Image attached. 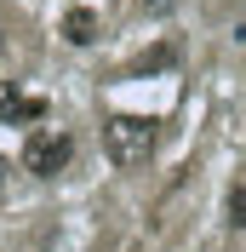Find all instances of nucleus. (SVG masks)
<instances>
[{"instance_id":"nucleus-3","label":"nucleus","mask_w":246,"mask_h":252,"mask_svg":"<svg viewBox=\"0 0 246 252\" xmlns=\"http://www.w3.org/2000/svg\"><path fill=\"white\" fill-rule=\"evenodd\" d=\"M0 121H46V97H23L12 86H0Z\"/></svg>"},{"instance_id":"nucleus-1","label":"nucleus","mask_w":246,"mask_h":252,"mask_svg":"<svg viewBox=\"0 0 246 252\" xmlns=\"http://www.w3.org/2000/svg\"><path fill=\"white\" fill-rule=\"evenodd\" d=\"M154 143H160V126L143 121V115H109L103 121V155L115 160L121 172L143 166V160L154 155Z\"/></svg>"},{"instance_id":"nucleus-4","label":"nucleus","mask_w":246,"mask_h":252,"mask_svg":"<svg viewBox=\"0 0 246 252\" xmlns=\"http://www.w3.org/2000/svg\"><path fill=\"white\" fill-rule=\"evenodd\" d=\"M63 40H69V46H92V40H97V12L75 6V12L63 17Z\"/></svg>"},{"instance_id":"nucleus-2","label":"nucleus","mask_w":246,"mask_h":252,"mask_svg":"<svg viewBox=\"0 0 246 252\" xmlns=\"http://www.w3.org/2000/svg\"><path fill=\"white\" fill-rule=\"evenodd\" d=\"M69 155H75V138H69V132L40 126V132L23 138V166H29L34 178H58L63 166H69Z\"/></svg>"},{"instance_id":"nucleus-5","label":"nucleus","mask_w":246,"mask_h":252,"mask_svg":"<svg viewBox=\"0 0 246 252\" xmlns=\"http://www.w3.org/2000/svg\"><path fill=\"white\" fill-rule=\"evenodd\" d=\"M229 229H246V178H235V189H229Z\"/></svg>"},{"instance_id":"nucleus-6","label":"nucleus","mask_w":246,"mask_h":252,"mask_svg":"<svg viewBox=\"0 0 246 252\" xmlns=\"http://www.w3.org/2000/svg\"><path fill=\"white\" fill-rule=\"evenodd\" d=\"M138 6H143V12H149V17H166L172 6H178V0H138Z\"/></svg>"}]
</instances>
